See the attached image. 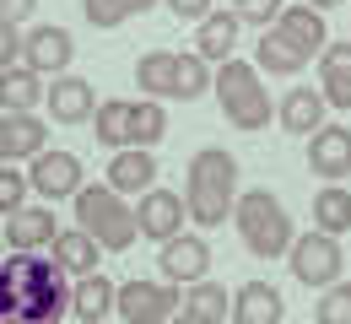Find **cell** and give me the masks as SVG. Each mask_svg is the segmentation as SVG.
Listing matches in <instances>:
<instances>
[{
	"label": "cell",
	"mask_w": 351,
	"mask_h": 324,
	"mask_svg": "<svg viewBox=\"0 0 351 324\" xmlns=\"http://www.w3.org/2000/svg\"><path fill=\"white\" fill-rule=\"evenodd\" d=\"M71 286L44 254H5L0 265V324H71Z\"/></svg>",
	"instance_id": "1"
},
{
	"label": "cell",
	"mask_w": 351,
	"mask_h": 324,
	"mask_svg": "<svg viewBox=\"0 0 351 324\" xmlns=\"http://www.w3.org/2000/svg\"><path fill=\"white\" fill-rule=\"evenodd\" d=\"M184 205L195 227H221L238 211V157L221 146H200L184 173Z\"/></svg>",
	"instance_id": "2"
},
{
	"label": "cell",
	"mask_w": 351,
	"mask_h": 324,
	"mask_svg": "<svg viewBox=\"0 0 351 324\" xmlns=\"http://www.w3.org/2000/svg\"><path fill=\"white\" fill-rule=\"evenodd\" d=\"M232 227H238L243 249H249L254 260H287L292 243H298V227H292L281 195H270V189H243V195H238Z\"/></svg>",
	"instance_id": "3"
},
{
	"label": "cell",
	"mask_w": 351,
	"mask_h": 324,
	"mask_svg": "<svg viewBox=\"0 0 351 324\" xmlns=\"http://www.w3.org/2000/svg\"><path fill=\"white\" fill-rule=\"evenodd\" d=\"M135 87L141 97H178V103H195V97H206L217 87V76H211V65L189 49V54H173V49H152V54H141L135 60Z\"/></svg>",
	"instance_id": "4"
},
{
	"label": "cell",
	"mask_w": 351,
	"mask_h": 324,
	"mask_svg": "<svg viewBox=\"0 0 351 324\" xmlns=\"http://www.w3.org/2000/svg\"><path fill=\"white\" fill-rule=\"evenodd\" d=\"M76 227L103 243V254H125L135 238H141V222H135V205H125V195L114 184H87L76 195Z\"/></svg>",
	"instance_id": "5"
},
{
	"label": "cell",
	"mask_w": 351,
	"mask_h": 324,
	"mask_svg": "<svg viewBox=\"0 0 351 324\" xmlns=\"http://www.w3.org/2000/svg\"><path fill=\"white\" fill-rule=\"evenodd\" d=\"M217 103H221V119L232 125V130H265L270 119H276V103H270V92H265L260 82V65H249V60H227L217 71Z\"/></svg>",
	"instance_id": "6"
},
{
	"label": "cell",
	"mask_w": 351,
	"mask_h": 324,
	"mask_svg": "<svg viewBox=\"0 0 351 324\" xmlns=\"http://www.w3.org/2000/svg\"><path fill=\"white\" fill-rule=\"evenodd\" d=\"M287 271L313 286V292H324V286H335L341 271H346V254H341V238H330V232H298V243H292V254H287Z\"/></svg>",
	"instance_id": "7"
},
{
	"label": "cell",
	"mask_w": 351,
	"mask_h": 324,
	"mask_svg": "<svg viewBox=\"0 0 351 324\" xmlns=\"http://www.w3.org/2000/svg\"><path fill=\"white\" fill-rule=\"evenodd\" d=\"M114 314L125 324H173L184 303H178V286H168V281H119Z\"/></svg>",
	"instance_id": "8"
},
{
	"label": "cell",
	"mask_w": 351,
	"mask_h": 324,
	"mask_svg": "<svg viewBox=\"0 0 351 324\" xmlns=\"http://www.w3.org/2000/svg\"><path fill=\"white\" fill-rule=\"evenodd\" d=\"M157 271L168 286H200V281H211V243H206V232H178L173 243H162V254H157Z\"/></svg>",
	"instance_id": "9"
},
{
	"label": "cell",
	"mask_w": 351,
	"mask_h": 324,
	"mask_svg": "<svg viewBox=\"0 0 351 324\" xmlns=\"http://www.w3.org/2000/svg\"><path fill=\"white\" fill-rule=\"evenodd\" d=\"M71 60H76V38H71V27H27V38H22V65L27 71H38V76H71Z\"/></svg>",
	"instance_id": "10"
},
{
	"label": "cell",
	"mask_w": 351,
	"mask_h": 324,
	"mask_svg": "<svg viewBox=\"0 0 351 324\" xmlns=\"http://www.w3.org/2000/svg\"><path fill=\"white\" fill-rule=\"evenodd\" d=\"M27 184H33V195H44V205L49 200H76L87 189L82 157L76 151H44V157H33L27 162Z\"/></svg>",
	"instance_id": "11"
},
{
	"label": "cell",
	"mask_w": 351,
	"mask_h": 324,
	"mask_svg": "<svg viewBox=\"0 0 351 324\" xmlns=\"http://www.w3.org/2000/svg\"><path fill=\"white\" fill-rule=\"evenodd\" d=\"M135 222H141V238L173 243L178 227L189 222V205H184V195H173V189H146V195L135 200Z\"/></svg>",
	"instance_id": "12"
},
{
	"label": "cell",
	"mask_w": 351,
	"mask_h": 324,
	"mask_svg": "<svg viewBox=\"0 0 351 324\" xmlns=\"http://www.w3.org/2000/svg\"><path fill=\"white\" fill-rule=\"evenodd\" d=\"M308 173H319L324 184L351 179V130L346 125H324L319 136H308Z\"/></svg>",
	"instance_id": "13"
},
{
	"label": "cell",
	"mask_w": 351,
	"mask_h": 324,
	"mask_svg": "<svg viewBox=\"0 0 351 324\" xmlns=\"http://www.w3.org/2000/svg\"><path fill=\"white\" fill-rule=\"evenodd\" d=\"M49 119L54 125H87V119H97V103L103 97L92 92L87 76H60V82H49Z\"/></svg>",
	"instance_id": "14"
},
{
	"label": "cell",
	"mask_w": 351,
	"mask_h": 324,
	"mask_svg": "<svg viewBox=\"0 0 351 324\" xmlns=\"http://www.w3.org/2000/svg\"><path fill=\"white\" fill-rule=\"evenodd\" d=\"M276 38H287V44L308 54V60H319L324 49H330V27H324V11H313V5H287L281 11V22L270 27Z\"/></svg>",
	"instance_id": "15"
},
{
	"label": "cell",
	"mask_w": 351,
	"mask_h": 324,
	"mask_svg": "<svg viewBox=\"0 0 351 324\" xmlns=\"http://www.w3.org/2000/svg\"><path fill=\"white\" fill-rule=\"evenodd\" d=\"M60 238V222L49 205H22L16 216H5V243L11 254H38V249H54Z\"/></svg>",
	"instance_id": "16"
},
{
	"label": "cell",
	"mask_w": 351,
	"mask_h": 324,
	"mask_svg": "<svg viewBox=\"0 0 351 324\" xmlns=\"http://www.w3.org/2000/svg\"><path fill=\"white\" fill-rule=\"evenodd\" d=\"M324 114H330V103H324V92L319 87H292V92H281V103H276V119L287 125V136H319L324 130Z\"/></svg>",
	"instance_id": "17"
},
{
	"label": "cell",
	"mask_w": 351,
	"mask_h": 324,
	"mask_svg": "<svg viewBox=\"0 0 351 324\" xmlns=\"http://www.w3.org/2000/svg\"><path fill=\"white\" fill-rule=\"evenodd\" d=\"M287 319V297L270 281H243L232 292V324H281Z\"/></svg>",
	"instance_id": "18"
},
{
	"label": "cell",
	"mask_w": 351,
	"mask_h": 324,
	"mask_svg": "<svg viewBox=\"0 0 351 324\" xmlns=\"http://www.w3.org/2000/svg\"><path fill=\"white\" fill-rule=\"evenodd\" d=\"M114 303H119V286L103 276H82L76 286H71V324H103L114 319Z\"/></svg>",
	"instance_id": "19"
},
{
	"label": "cell",
	"mask_w": 351,
	"mask_h": 324,
	"mask_svg": "<svg viewBox=\"0 0 351 324\" xmlns=\"http://www.w3.org/2000/svg\"><path fill=\"white\" fill-rule=\"evenodd\" d=\"M49 260H54V265H60L71 281H82V276H97V265H103V243H97V238H87L82 227H65L60 238H54Z\"/></svg>",
	"instance_id": "20"
},
{
	"label": "cell",
	"mask_w": 351,
	"mask_h": 324,
	"mask_svg": "<svg viewBox=\"0 0 351 324\" xmlns=\"http://www.w3.org/2000/svg\"><path fill=\"white\" fill-rule=\"evenodd\" d=\"M319 92H324L330 108H346L351 114V38H335L319 54Z\"/></svg>",
	"instance_id": "21"
},
{
	"label": "cell",
	"mask_w": 351,
	"mask_h": 324,
	"mask_svg": "<svg viewBox=\"0 0 351 324\" xmlns=\"http://www.w3.org/2000/svg\"><path fill=\"white\" fill-rule=\"evenodd\" d=\"M108 184L119 189V195H146V189H157V157L141 151V146L114 151V157H108Z\"/></svg>",
	"instance_id": "22"
},
{
	"label": "cell",
	"mask_w": 351,
	"mask_h": 324,
	"mask_svg": "<svg viewBox=\"0 0 351 324\" xmlns=\"http://www.w3.org/2000/svg\"><path fill=\"white\" fill-rule=\"evenodd\" d=\"M238 27H243V22H238V11H211V16L195 27V54H200L206 65H211V60L227 65V60H232V49H238Z\"/></svg>",
	"instance_id": "23"
},
{
	"label": "cell",
	"mask_w": 351,
	"mask_h": 324,
	"mask_svg": "<svg viewBox=\"0 0 351 324\" xmlns=\"http://www.w3.org/2000/svg\"><path fill=\"white\" fill-rule=\"evenodd\" d=\"M49 151V125L38 114H11L5 119V162H33Z\"/></svg>",
	"instance_id": "24"
},
{
	"label": "cell",
	"mask_w": 351,
	"mask_h": 324,
	"mask_svg": "<svg viewBox=\"0 0 351 324\" xmlns=\"http://www.w3.org/2000/svg\"><path fill=\"white\" fill-rule=\"evenodd\" d=\"M44 97H49L44 92V76L27 71V65H16V71L0 76V114H5V119H11V114H33Z\"/></svg>",
	"instance_id": "25"
},
{
	"label": "cell",
	"mask_w": 351,
	"mask_h": 324,
	"mask_svg": "<svg viewBox=\"0 0 351 324\" xmlns=\"http://www.w3.org/2000/svg\"><path fill=\"white\" fill-rule=\"evenodd\" d=\"M313 227H319V232H330V238L351 232V189L324 184L319 195H313Z\"/></svg>",
	"instance_id": "26"
},
{
	"label": "cell",
	"mask_w": 351,
	"mask_h": 324,
	"mask_svg": "<svg viewBox=\"0 0 351 324\" xmlns=\"http://www.w3.org/2000/svg\"><path fill=\"white\" fill-rule=\"evenodd\" d=\"M184 314H195L200 324H221V314L232 319V292L221 281H200V286H184Z\"/></svg>",
	"instance_id": "27"
},
{
	"label": "cell",
	"mask_w": 351,
	"mask_h": 324,
	"mask_svg": "<svg viewBox=\"0 0 351 324\" xmlns=\"http://www.w3.org/2000/svg\"><path fill=\"white\" fill-rule=\"evenodd\" d=\"M162 130H168V108H162L157 97H135L130 103V146L152 151V146L162 140Z\"/></svg>",
	"instance_id": "28"
},
{
	"label": "cell",
	"mask_w": 351,
	"mask_h": 324,
	"mask_svg": "<svg viewBox=\"0 0 351 324\" xmlns=\"http://www.w3.org/2000/svg\"><path fill=\"white\" fill-rule=\"evenodd\" d=\"M92 130H97V140H103L108 151H125V146H130V103H125V97H103Z\"/></svg>",
	"instance_id": "29"
},
{
	"label": "cell",
	"mask_w": 351,
	"mask_h": 324,
	"mask_svg": "<svg viewBox=\"0 0 351 324\" xmlns=\"http://www.w3.org/2000/svg\"><path fill=\"white\" fill-rule=\"evenodd\" d=\"M260 71L265 76H298V71H308V54H298V49L287 44V38H276V33H260Z\"/></svg>",
	"instance_id": "30"
},
{
	"label": "cell",
	"mask_w": 351,
	"mask_h": 324,
	"mask_svg": "<svg viewBox=\"0 0 351 324\" xmlns=\"http://www.w3.org/2000/svg\"><path fill=\"white\" fill-rule=\"evenodd\" d=\"M157 0H82V16H87L92 27H119V22H130V16H141V11H152Z\"/></svg>",
	"instance_id": "31"
},
{
	"label": "cell",
	"mask_w": 351,
	"mask_h": 324,
	"mask_svg": "<svg viewBox=\"0 0 351 324\" xmlns=\"http://www.w3.org/2000/svg\"><path fill=\"white\" fill-rule=\"evenodd\" d=\"M313 319H319V324H351V281H335V286L319 292Z\"/></svg>",
	"instance_id": "32"
},
{
	"label": "cell",
	"mask_w": 351,
	"mask_h": 324,
	"mask_svg": "<svg viewBox=\"0 0 351 324\" xmlns=\"http://www.w3.org/2000/svg\"><path fill=\"white\" fill-rule=\"evenodd\" d=\"M27 189H33V184H27V173L5 162V168H0V211H5V216H16V211L27 205Z\"/></svg>",
	"instance_id": "33"
},
{
	"label": "cell",
	"mask_w": 351,
	"mask_h": 324,
	"mask_svg": "<svg viewBox=\"0 0 351 324\" xmlns=\"http://www.w3.org/2000/svg\"><path fill=\"white\" fill-rule=\"evenodd\" d=\"M232 11H238V22H254L260 33H270V27L281 22L287 0H232Z\"/></svg>",
	"instance_id": "34"
},
{
	"label": "cell",
	"mask_w": 351,
	"mask_h": 324,
	"mask_svg": "<svg viewBox=\"0 0 351 324\" xmlns=\"http://www.w3.org/2000/svg\"><path fill=\"white\" fill-rule=\"evenodd\" d=\"M22 38H27V33H22L16 22H0V76L22 65Z\"/></svg>",
	"instance_id": "35"
},
{
	"label": "cell",
	"mask_w": 351,
	"mask_h": 324,
	"mask_svg": "<svg viewBox=\"0 0 351 324\" xmlns=\"http://www.w3.org/2000/svg\"><path fill=\"white\" fill-rule=\"evenodd\" d=\"M173 16H184V22H206L211 16V0H162Z\"/></svg>",
	"instance_id": "36"
},
{
	"label": "cell",
	"mask_w": 351,
	"mask_h": 324,
	"mask_svg": "<svg viewBox=\"0 0 351 324\" xmlns=\"http://www.w3.org/2000/svg\"><path fill=\"white\" fill-rule=\"evenodd\" d=\"M33 11H38V0H0V22H16L22 27Z\"/></svg>",
	"instance_id": "37"
},
{
	"label": "cell",
	"mask_w": 351,
	"mask_h": 324,
	"mask_svg": "<svg viewBox=\"0 0 351 324\" xmlns=\"http://www.w3.org/2000/svg\"><path fill=\"white\" fill-rule=\"evenodd\" d=\"M303 5H313V11H335L341 0H303Z\"/></svg>",
	"instance_id": "38"
},
{
	"label": "cell",
	"mask_w": 351,
	"mask_h": 324,
	"mask_svg": "<svg viewBox=\"0 0 351 324\" xmlns=\"http://www.w3.org/2000/svg\"><path fill=\"white\" fill-rule=\"evenodd\" d=\"M0 162H5V114H0Z\"/></svg>",
	"instance_id": "39"
},
{
	"label": "cell",
	"mask_w": 351,
	"mask_h": 324,
	"mask_svg": "<svg viewBox=\"0 0 351 324\" xmlns=\"http://www.w3.org/2000/svg\"><path fill=\"white\" fill-rule=\"evenodd\" d=\"M173 324H200V319H195V314H178V319Z\"/></svg>",
	"instance_id": "40"
},
{
	"label": "cell",
	"mask_w": 351,
	"mask_h": 324,
	"mask_svg": "<svg viewBox=\"0 0 351 324\" xmlns=\"http://www.w3.org/2000/svg\"><path fill=\"white\" fill-rule=\"evenodd\" d=\"M0 254H5V232H0Z\"/></svg>",
	"instance_id": "41"
}]
</instances>
